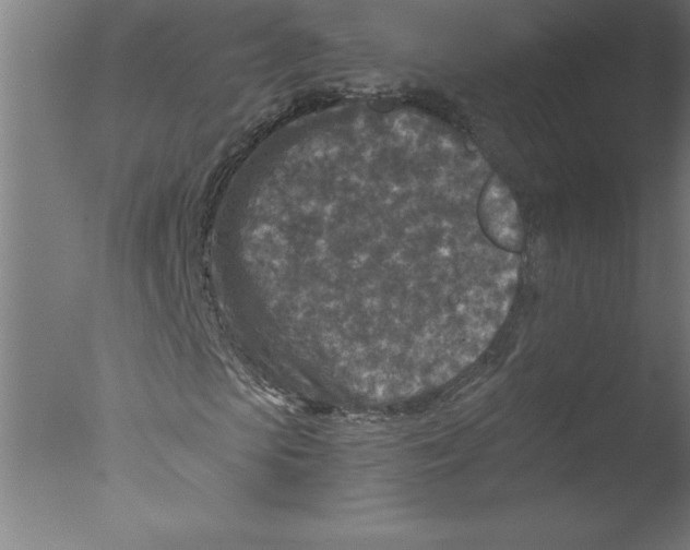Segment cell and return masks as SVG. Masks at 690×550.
<instances>
[{"mask_svg":"<svg viewBox=\"0 0 690 550\" xmlns=\"http://www.w3.org/2000/svg\"><path fill=\"white\" fill-rule=\"evenodd\" d=\"M484 223L488 232L507 248H516L521 241L515 205L500 183L488 187L483 203Z\"/></svg>","mask_w":690,"mask_h":550,"instance_id":"6da1fadb","label":"cell"}]
</instances>
